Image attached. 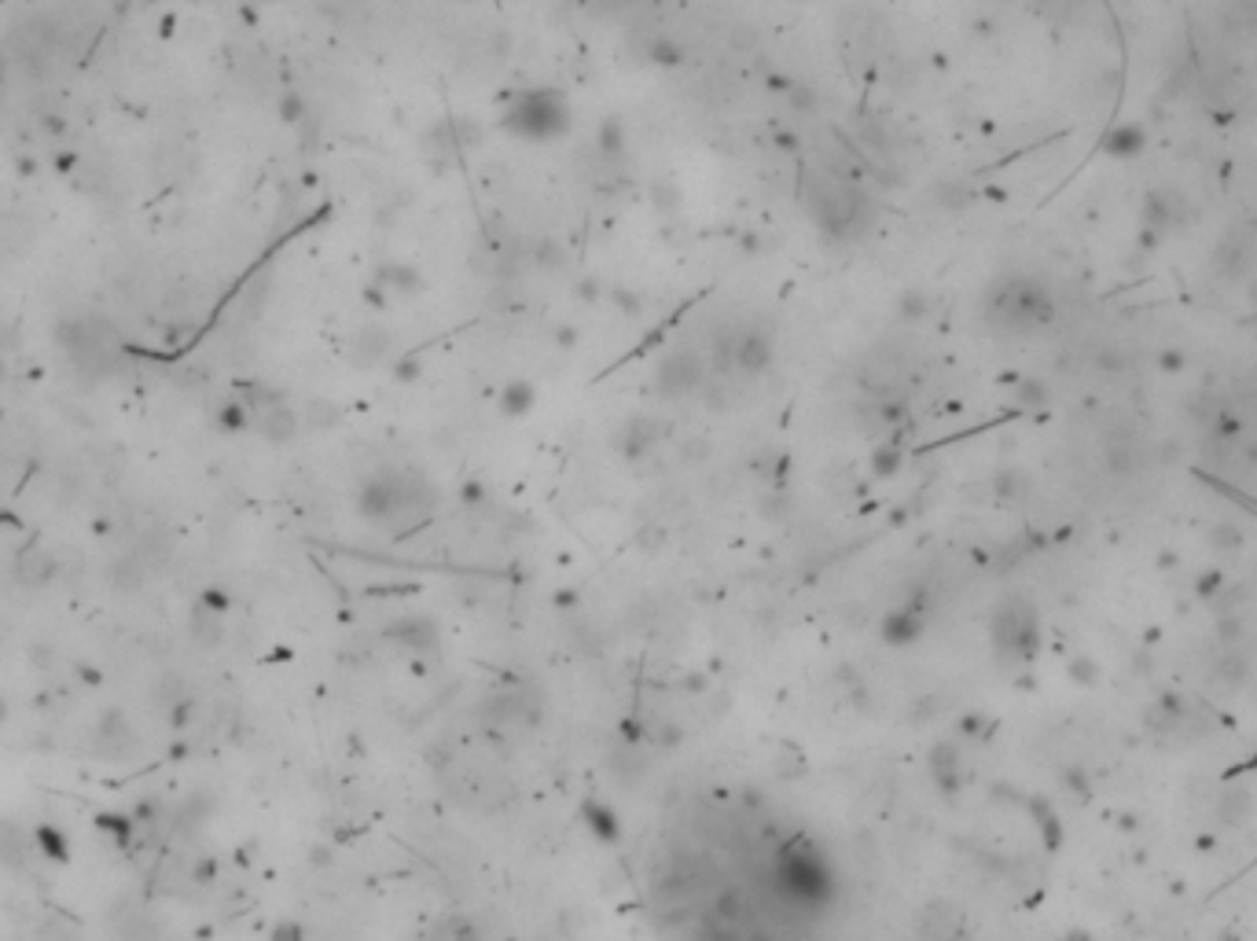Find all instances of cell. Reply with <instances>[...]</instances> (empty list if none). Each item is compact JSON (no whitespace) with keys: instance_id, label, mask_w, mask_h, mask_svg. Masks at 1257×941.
I'll return each mask as SVG.
<instances>
[{"instance_id":"obj_1","label":"cell","mask_w":1257,"mask_h":941,"mask_svg":"<svg viewBox=\"0 0 1257 941\" xmlns=\"http://www.w3.org/2000/svg\"><path fill=\"white\" fill-rule=\"evenodd\" d=\"M19 578L30 585V589H41L48 581L56 578V563L45 556V552H30V556L19 559Z\"/></svg>"},{"instance_id":"obj_2","label":"cell","mask_w":1257,"mask_h":941,"mask_svg":"<svg viewBox=\"0 0 1257 941\" xmlns=\"http://www.w3.org/2000/svg\"><path fill=\"white\" fill-rule=\"evenodd\" d=\"M34 839H37V850L45 853L48 861H67L70 857L67 835L59 828H52V824H41V828L34 831Z\"/></svg>"},{"instance_id":"obj_3","label":"cell","mask_w":1257,"mask_h":941,"mask_svg":"<svg viewBox=\"0 0 1257 941\" xmlns=\"http://www.w3.org/2000/svg\"><path fill=\"white\" fill-rule=\"evenodd\" d=\"M1250 813H1254V802H1250V794H1243V791L1224 794L1221 805H1217V817H1221L1224 824H1243Z\"/></svg>"},{"instance_id":"obj_4","label":"cell","mask_w":1257,"mask_h":941,"mask_svg":"<svg viewBox=\"0 0 1257 941\" xmlns=\"http://www.w3.org/2000/svg\"><path fill=\"white\" fill-rule=\"evenodd\" d=\"M96 828L100 831H107V835H111V839H118L125 846V842L133 839V831H136V824L129 817H125V813H100V817H96Z\"/></svg>"},{"instance_id":"obj_5","label":"cell","mask_w":1257,"mask_h":941,"mask_svg":"<svg viewBox=\"0 0 1257 941\" xmlns=\"http://www.w3.org/2000/svg\"><path fill=\"white\" fill-rule=\"evenodd\" d=\"M0 717H4V703H0Z\"/></svg>"},{"instance_id":"obj_6","label":"cell","mask_w":1257,"mask_h":941,"mask_svg":"<svg viewBox=\"0 0 1257 941\" xmlns=\"http://www.w3.org/2000/svg\"><path fill=\"white\" fill-rule=\"evenodd\" d=\"M0 375H4V364H0Z\"/></svg>"}]
</instances>
